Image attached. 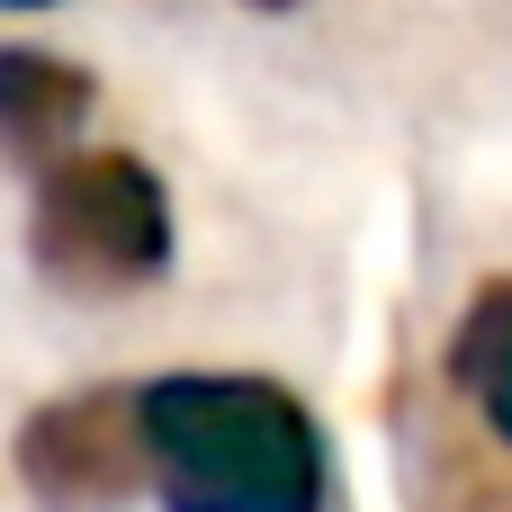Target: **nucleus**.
<instances>
[{"label": "nucleus", "mask_w": 512, "mask_h": 512, "mask_svg": "<svg viewBox=\"0 0 512 512\" xmlns=\"http://www.w3.org/2000/svg\"><path fill=\"white\" fill-rule=\"evenodd\" d=\"M90 108H99V90L81 63L36 54V45H0V153L9 162H36V171L72 162Z\"/></svg>", "instance_id": "obj_4"}, {"label": "nucleus", "mask_w": 512, "mask_h": 512, "mask_svg": "<svg viewBox=\"0 0 512 512\" xmlns=\"http://www.w3.org/2000/svg\"><path fill=\"white\" fill-rule=\"evenodd\" d=\"M450 378L477 405V423L512 450V279H486L450 333Z\"/></svg>", "instance_id": "obj_5"}, {"label": "nucleus", "mask_w": 512, "mask_h": 512, "mask_svg": "<svg viewBox=\"0 0 512 512\" xmlns=\"http://www.w3.org/2000/svg\"><path fill=\"white\" fill-rule=\"evenodd\" d=\"M144 477L171 512H324V432L279 378L180 369L135 387Z\"/></svg>", "instance_id": "obj_1"}, {"label": "nucleus", "mask_w": 512, "mask_h": 512, "mask_svg": "<svg viewBox=\"0 0 512 512\" xmlns=\"http://www.w3.org/2000/svg\"><path fill=\"white\" fill-rule=\"evenodd\" d=\"M18 477L27 495L54 512H108L144 486V432H135V396H63V405H36L27 432H18Z\"/></svg>", "instance_id": "obj_3"}, {"label": "nucleus", "mask_w": 512, "mask_h": 512, "mask_svg": "<svg viewBox=\"0 0 512 512\" xmlns=\"http://www.w3.org/2000/svg\"><path fill=\"white\" fill-rule=\"evenodd\" d=\"M252 9H306V0H252Z\"/></svg>", "instance_id": "obj_7"}, {"label": "nucleus", "mask_w": 512, "mask_h": 512, "mask_svg": "<svg viewBox=\"0 0 512 512\" xmlns=\"http://www.w3.org/2000/svg\"><path fill=\"white\" fill-rule=\"evenodd\" d=\"M0 9H54V0H0Z\"/></svg>", "instance_id": "obj_6"}, {"label": "nucleus", "mask_w": 512, "mask_h": 512, "mask_svg": "<svg viewBox=\"0 0 512 512\" xmlns=\"http://www.w3.org/2000/svg\"><path fill=\"white\" fill-rule=\"evenodd\" d=\"M27 252L54 288L72 297H135L171 270V189L153 162L99 144L45 171L36 216H27Z\"/></svg>", "instance_id": "obj_2"}]
</instances>
